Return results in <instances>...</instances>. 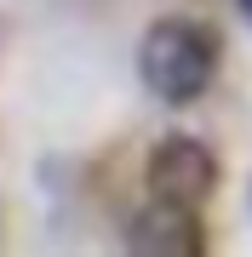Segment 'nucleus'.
<instances>
[{
    "instance_id": "nucleus-1",
    "label": "nucleus",
    "mask_w": 252,
    "mask_h": 257,
    "mask_svg": "<svg viewBox=\"0 0 252 257\" xmlns=\"http://www.w3.org/2000/svg\"><path fill=\"white\" fill-rule=\"evenodd\" d=\"M218 35L195 18H155L149 29H143L138 40V74L143 86L172 103V109H184V103L206 97V86H212L218 74Z\"/></svg>"
},
{
    "instance_id": "nucleus-2",
    "label": "nucleus",
    "mask_w": 252,
    "mask_h": 257,
    "mask_svg": "<svg viewBox=\"0 0 252 257\" xmlns=\"http://www.w3.org/2000/svg\"><path fill=\"white\" fill-rule=\"evenodd\" d=\"M143 183H149V200H172V206H206L218 189V155L201 138H160L149 149V166H143Z\"/></svg>"
},
{
    "instance_id": "nucleus-3",
    "label": "nucleus",
    "mask_w": 252,
    "mask_h": 257,
    "mask_svg": "<svg viewBox=\"0 0 252 257\" xmlns=\"http://www.w3.org/2000/svg\"><path fill=\"white\" fill-rule=\"evenodd\" d=\"M126 251H138V257H201L206 251V229H201L195 206L149 200L143 211H132V223H126Z\"/></svg>"
},
{
    "instance_id": "nucleus-4",
    "label": "nucleus",
    "mask_w": 252,
    "mask_h": 257,
    "mask_svg": "<svg viewBox=\"0 0 252 257\" xmlns=\"http://www.w3.org/2000/svg\"><path fill=\"white\" fill-rule=\"evenodd\" d=\"M235 12H241V18H246V23H252V0H235Z\"/></svg>"
}]
</instances>
